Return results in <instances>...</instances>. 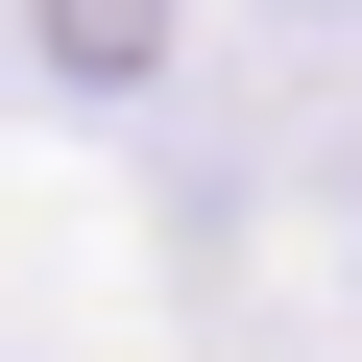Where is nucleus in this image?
<instances>
[{
    "mask_svg": "<svg viewBox=\"0 0 362 362\" xmlns=\"http://www.w3.org/2000/svg\"><path fill=\"white\" fill-rule=\"evenodd\" d=\"M169 25H194V0H49V73H73V97H145Z\"/></svg>",
    "mask_w": 362,
    "mask_h": 362,
    "instance_id": "nucleus-1",
    "label": "nucleus"
}]
</instances>
